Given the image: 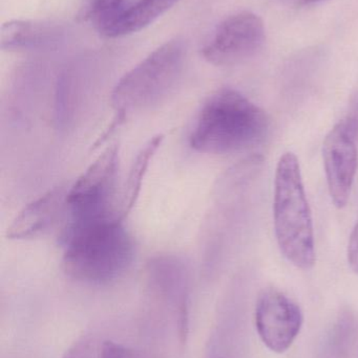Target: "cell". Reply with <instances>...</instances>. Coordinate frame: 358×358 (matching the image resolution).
<instances>
[{
	"mask_svg": "<svg viewBox=\"0 0 358 358\" xmlns=\"http://www.w3.org/2000/svg\"><path fill=\"white\" fill-rule=\"evenodd\" d=\"M120 210L71 220L64 229L62 268L71 279L102 285L119 279L136 254L135 240Z\"/></svg>",
	"mask_w": 358,
	"mask_h": 358,
	"instance_id": "cell-1",
	"label": "cell"
},
{
	"mask_svg": "<svg viewBox=\"0 0 358 358\" xmlns=\"http://www.w3.org/2000/svg\"><path fill=\"white\" fill-rule=\"evenodd\" d=\"M270 130L268 115L233 88H221L204 103L189 144L204 155H230L258 146Z\"/></svg>",
	"mask_w": 358,
	"mask_h": 358,
	"instance_id": "cell-2",
	"label": "cell"
},
{
	"mask_svg": "<svg viewBox=\"0 0 358 358\" xmlns=\"http://www.w3.org/2000/svg\"><path fill=\"white\" fill-rule=\"evenodd\" d=\"M273 216L282 254L296 268H312L317 261L312 214L300 162L292 152L280 157L275 170Z\"/></svg>",
	"mask_w": 358,
	"mask_h": 358,
	"instance_id": "cell-3",
	"label": "cell"
},
{
	"mask_svg": "<svg viewBox=\"0 0 358 358\" xmlns=\"http://www.w3.org/2000/svg\"><path fill=\"white\" fill-rule=\"evenodd\" d=\"M184 61V42L170 40L126 73L111 92L116 115L107 136L132 113L146 110L165 100L180 80Z\"/></svg>",
	"mask_w": 358,
	"mask_h": 358,
	"instance_id": "cell-4",
	"label": "cell"
},
{
	"mask_svg": "<svg viewBox=\"0 0 358 358\" xmlns=\"http://www.w3.org/2000/svg\"><path fill=\"white\" fill-rule=\"evenodd\" d=\"M119 148L107 147L69 189V219H88L118 212L113 206Z\"/></svg>",
	"mask_w": 358,
	"mask_h": 358,
	"instance_id": "cell-5",
	"label": "cell"
},
{
	"mask_svg": "<svg viewBox=\"0 0 358 358\" xmlns=\"http://www.w3.org/2000/svg\"><path fill=\"white\" fill-rule=\"evenodd\" d=\"M262 18L254 13H237L225 19L212 41L204 46V58L216 66H229L254 57L265 42Z\"/></svg>",
	"mask_w": 358,
	"mask_h": 358,
	"instance_id": "cell-6",
	"label": "cell"
},
{
	"mask_svg": "<svg viewBox=\"0 0 358 358\" xmlns=\"http://www.w3.org/2000/svg\"><path fill=\"white\" fill-rule=\"evenodd\" d=\"M302 325L303 313L296 303L275 288L261 292L256 305V327L269 350L275 353L287 351L298 338Z\"/></svg>",
	"mask_w": 358,
	"mask_h": 358,
	"instance_id": "cell-7",
	"label": "cell"
},
{
	"mask_svg": "<svg viewBox=\"0 0 358 358\" xmlns=\"http://www.w3.org/2000/svg\"><path fill=\"white\" fill-rule=\"evenodd\" d=\"M147 287L160 303L172 306L176 315L177 331L180 341L188 336V271L176 256H160L149 263Z\"/></svg>",
	"mask_w": 358,
	"mask_h": 358,
	"instance_id": "cell-8",
	"label": "cell"
},
{
	"mask_svg": "<svg viewBox=\"0 0 358 358\" xmlns=\"http://www.w3.org/2000/svg\"><path fill=\"white\" fill-rule=\"evenodd\" d=\"M357 140L340 121L324 141L323 161L328 189L338 208H344L350 199L358 167Z\"/></svg>",
	"mask_w": 358,
	"mask_h": 358,
	"instance_id": "cell-9",
	"label": "cell"
},
{
	"mask_svg": "<svg viewBox=\"0 0 358 358\" xmlns=\"http://www.w3.org/2000/svg\"><path fill=\"white\" fill-rule=\"evenodd\" d=\"M67 194L69 187L59 185L29 202L8 227V239H32L53 229L69 212Z\"/></svg>",
	"mask_w": 358,
	"mask_h": 358,
	"instance_id": "cell-10",
	"label": "cell"
},
{
	"mask_svg": "<svg viewBox=\"0 0 358 358\" xmlns=\"http://www.w3.org/2000/svg\"><path fill=\"white\" fill-rule=\"evenodd\" d=\"M65 27L53 21L13 20L4 23L0 46L8 52L56 48L65 37Z\"/></svg>",
	"mask_w": 358,
	"mask_h": 358,
	"instance_id": "cell-11",
	"label": "cell"
},
{
	"mask_svg": "<svg viewBox=\"0 0 358 358\" xmlns=\"http://www.w3.org/2000/svg\"><path fill=\"white\" fill-rule=\"evenodd\" d=\"M178 0H138L126 6L115 23L104 33V37L117 38L136 33L153 23L170 10Z\"/></svg>",
	"mask_w": 358,
	"mask_h": 358,
	"instance_id": "cell-12",
	"label": "cell"
},
{
	"mask_svg": "<svg viewBox=\"0 0 358 358\" xmlns=\"http://www.w3.org/2000/svg\"><path fill=\"white\" fill-rule=\"evenodd\" d=\"M163 138L164 136L162 134L153 136L137 155L130 168V176L124 189L123 199H122L121 213L124 217H126L136 203L142 187L143 178L146 174L151 159L161 146Z\"/></svg>",
	"mask_w": 358,
	"mask_h": 358,
	"instance_id": "cell-13",
	"label": "cell"
},
{
	"mask_svg": "<svg viewBox=\"0 0 358 358\" xmlns=\"http://www.w3.org/2000/svg\"><path fill=\"white\" fill-rule=\"evenodd\" d=\"M126 6V0H90L83 17L103 36L117 21Z\"/></svg>",
	"mask_w": 358,
	"mask_h": 358,
	"instance_id": "cell-14",
	"label": "cell"
},
{
	"mask_svg": "<svg viewBox=\"0 0 358 358\" xmlns=\"http://www.w3.org/2000/svg\"><path fill=\"white\" fill-rule=\"evenodd\" d=\"M102 344L92 336H83L78 340L62 358H101Z\"/></svg>",
	"mask_w": 358,
	"mask_h": 358,
	"instance_id": "cell-15",
	"label": "cell"
},
{
	"mask_svg": "<svg viewBox=\"0 0 358 358\" xmlns=\"http://www.w3.org/2000/svg\"><path fill=\"white\" fill-rule=\"evenodd\" d=\"M101 358H157L145 351L130 348L111 341H105L101 348Z\"/></svg>",
	"mask_w": 358,
	"mask_h": 358,
	"instance_id": "cell-16",
	"label": "cell"
},
{
	"mask_svg": "<svg viewBox=\"0 0 358 358\" xmlns=\"http://www.w3.org/2000/svg\"><path fill=\"white\" fill-rule=\"evenodd\" d=\"M340 122L355 138H358V94L353 96L348 113Z\"/></svg>",
	"mask_w": 358,
	"mask_h": 358,
	"instance_id": "cell-17",
	"label": "cell"
},
{
	"mask_svg": "<svg viewBox=\"0 0 358 358\" xmlns=\"http://www.w3.org/2000/svg\"><path fill=\"white\" fill-rule=\"evenodd\" d=\"M347 258H348L349 266L358 273V220L353 227L352 233L349 238L348 248H347Z\"/></svg>",
	"mask_w": 358,
	"mask_h": 358,
	"instance_id": "cell-18",
	"label": "cell"
},
{
	"mask_svg": "<svg viewBox=\"0 0 358 358\" xmlns=\"http://www.w3.org/2000/svg\"><path fill=\"white\" fill-rule=\"evenodd\" d=\"M325 1V0H300L301 6H309V4L317 3V2Z\"/></svg>",
	"mask_w": 358,
	"mask_h": 358,
	"instance_id": "cell-19",
	"label": "cell"
},
{
	"mask_svg": "<svg viewBox=\"0 0 358 358\" xmlns=\"http://www.w3.org/2000/svg\"><path fill=\"white\" fill-rule=\"evenodd\" d=\"M88 1H90V0H88Z\"/></svg>",
	"mask_w": 358,
	"mask_h": 358,
	"instance_id": "cell-20",
	"label": "cell"
}]
</instances>
